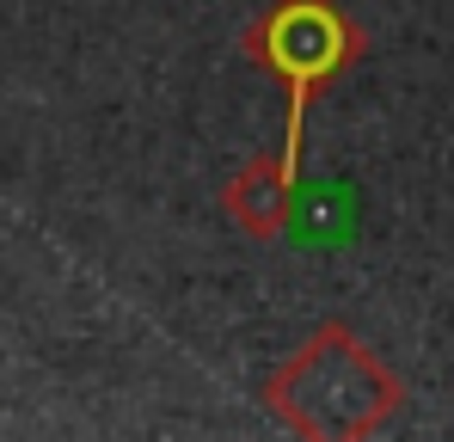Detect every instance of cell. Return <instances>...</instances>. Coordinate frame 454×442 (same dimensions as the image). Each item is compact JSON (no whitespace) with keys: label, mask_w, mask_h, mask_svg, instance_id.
<instances>
[{"label":"cell","mask_w":454,"mask_h":442,"mask_svg":"<svg viewBox=\"0 0 454 442\" xmlns=\"http://www.w3.org/2000/svg\"><path fill=\"white\" fill-rule=\"evenodd\" d=\"M289 221L313 246H344L356 233V191L344 185H313V191H289Z\"/></svg>","instance_id":"obj_3"},{"label":"cell","mask_w":454,"mask_h":442,"mask_svg":"<svg viewBox=\"0 0 454 442\" xmlns=\"http://www.w3.org/2000/svg\"><path fill=\"white\" fill-rule=\"evenodd\" d=\"M227 209H233L239 227H252V233H277L289 221V178L277 166H246L227 185Z\"/></svg>","instance_id":"obj_4"},{"label":"cell","mask_w":454,"mask_h":442,"mask_svg":"<svg viewBox=\"0 0 454 442\" xmlns=\"http://www.w3.org/2000/svg\"><path fill=\"white\" fill-rule=\"evenodd\" d=\"M399 399H405V387L344 326H325L270 381V406L307 437H369L375 424H387L399 412Z\"/></svg>","instance_id":"obj_1"},{"label":"cell","mask_w":454,"mask_h":442,"mask_svg":"<svg viewBox=\"0 0 454 442\" xmlns=\"http://www.w3.org/2000/svg\"><path fill=\"white\" fill-rule=\"evenodd\" d=\"M246 50H258V62H270V68L289 80V147H283V178L295 185V154H301V111L307 99L332 80V74L350 62V50H356V31L344 25V12L332 6V0H283L252 37H246Z\"/></svg>","instance_id":"obj_2"}]
</instances>
